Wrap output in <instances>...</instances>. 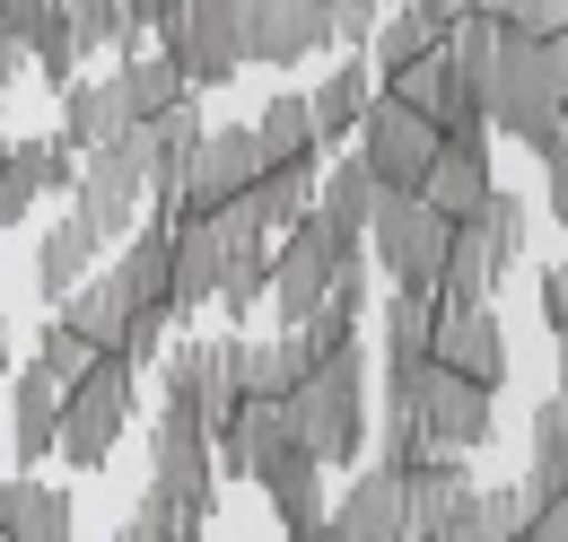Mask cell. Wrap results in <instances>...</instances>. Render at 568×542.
I'll list each match as a JSON object with an SVG mask.
<instances>
[{
  "instance_id": "cell-1",
  "label": "cell",
  "mask_w": 568,
  "mask_h": 542,
  "mask_svg": "<svg viewBox=\"0 0 568 542\" xmlns=\"http://www.w3.org/2000/svg\"><path fill=\"white\" fill-rule=\"evenodd\" d=\"M481 114H490V140H516L534 149L542 167L568 158V97L551 88V62H542V36H498V62L481 79Z\"/></svg>"
},
{
  "instance_id": "cell-2",
  "label": "cell",
  "mask_w": 568,
  "mask_h": 542,
  "mask_svg": "<svg viewBox=\"0 0 568 542\" xmlns=\"http://www.w3.org/2000/svg\"><path fill=\"white\" fill-rule=\"evenodd\" d=\"M525 245H534V202L498 184L473 219H455V237H446V271H437V298H446V307H481L498 280L525 263Z\"/></svg>"
},
{
  "instance_id": "cell-3",
  "label": "cell",
  "mask_w": 568,
  "mask_h": 542,
  "mask_svg": "<svg viewBox=\"0 0 568 542\" xmlns=\"http://www.w3.org/2000/svg\"><path fill=\"white\" fill-rule=\"evenodd\" d=\"M385 411H412L428 438L455 446V455H473V446L498 438V394L473 385V377H455L446 359H403V368H385Z\"/></svg>"
},
{
  "instance_id": "cell-4",
  "label": "cell",
  "mask_w": 568,
  "mask_h": 542,
  "mask_svg": "<svg viewBox=\"0 0 568 542\" xmlns=\"http://www.w3.org/2000/svg\"><path fill=\"white\" fill-rule=\"evenodd\" d=\"M288 420H297V438H306L324 464H358V455H367V359H358V341L324 350V359L297 377Z\"/></svg>"
},
{
  "instance_id": "cell-5",
  "label": "cell",
  "mask_w": 568,
  "mask_h": 542,
  "mask_svg": "<svg viewBox=\"0 0 568 542\" xmlns=\"http://www.w3.org/2000/svg\"><path fill=\"white\" fill-rule=\"evenodd\" d=\"M132 403H141V368L132 359H97L79 385H62V464L71 473H105L123 429H132Z\"/></svg>"
},
{
  "instance_id": "cell-6",
  "label": "cell",
  "mask_w": 568,
  "mask_h": 542,
  "mask_svg": "<svg viewBox=\"0 0 568 542\" xmlns=\"http://www.w3.org/2000/svg\"><path fill=\"white\" fill-rule=\"evenodd\" d=\"M358 245H367V237H342L324 210H306L297 228L272 237V298H263V307L281 315V333H297V324L324 315V289H333V271L351 263Z\"/></svg>"
},
{
  "instance_id": "cell-7",
  "label": "cell",
  "mask_w": 568,
  "mask_h": 542,
  "mask_svg": "<svg viewBox=\"0 0 568 542\" xmlns=\"http://www.w3.org/2000/svg\"><path fill=\"white\" fill-rule=\"evenodd\" d=\"M219 446L211 429H193V420H175V411H158V429H149V508H166V516H184V525H211L219 516Z\"/></svg>"
},
{
  "instance_id": "cell-8",
  "label": "cell",
  "mask_w": 568,
  "mask_h": 542,
  "mask_svg": "<svg viewBox=\"0 0 568 542\" xmlns=\"http://www.w3.org/2000/svg\"><path fill=\"white\" fill-rule=\"evenodd\" d=\"M158 53L184 70V88H227L245 70V0H175L158 18Z\"/></svg>"
},
{
  "instance_id": "cell-9",
  "label": "cell",
  "mask_w": 568,
  "mask_h": 542,
  "mask_svg": "<svg viewBox=\"0 0 568 542\" xmlns=\"http://www.w3.org/2000/svg\"><path fill=\"white\" fill-rule=\"evenodd\" d=\"M245 403V385H236V333L227 341H166V359H158V411H175V420H193V429H227Z\"/></svg>"
},
{
  "instance_id": "cell-10",
  "label": "cell",
  "mask_w": 568,
  "mask_h": 542,
  "mask_svg": "<svg viewBox=\"0 0 568 542\" xmlns=\"http://www.w3.org/2000/svg\"><path fill=\"white\" fill-rule=\"evenodd\" d=\"M71 210L105 237V245L141 228V210H149V132H141V123H132L123 140H105V149H88V158H79Z\"/></svg>"
},
{
  "instance_id": "cell-11",
  "label": "cell",
  "mask_w": 568,
  "mask_h": 542,
  "mask_svg": "<svg viewBox=\"0 0 568 542\" xmlns=\"http://www.w3.org/2000/svg\"><path fill=\"white\" fill-rule=\"evenodd\" d=\"M446 237H455V219H437L420 193H385V210L367 219V263L385 271L394 289H428V298H437Z\"/></svg>"
},
{
  "instance_id": "cell-12",
  "label": "cell",
  "mask_w": 568,
  "mask_h": 542,
  "mask_svg": "<svg viewBox=\"0 0 568 542\" xmlns=\"http://www.w3.org/2000/svg\"><path fill=\"white\" fill-rule=\"evenodd\" d=\"M272 158H263V140H254V123H211L202 132V149H193V175H184V202L193 219H219V210H236L245 193H254V175H263ZM166 210V219H175Z\"/></svg>"
},
{
  "instance_id": "cell-13",
  "label": "cell",
  "mask_w": 568,
  "mask_h": 542,
  "mask_svg": "<svg viewBox=\"0 0 568 542\" xmlns=\"http://www.w3.org/2000/svg\"><path fill=\"white\" fill-rule=\"evenodd\" d=\"M437 140H446V132H437L428 114H412L403 97H385V88H376V106H367V123H358V158L376 167V184H385V193H420Z\"/></svg>"
},
{
  "instance_id": "cell-14",
  "label": "cell",
  "mask_w": 568,
  "mask_h": 542,
  "mask_svg": "<svg viewBox=\"0 0 568 542\" xmlns=\"http://www.w3.org/2000/svg\"><path fill=\"white\" fill-rule=\"evenodd\" d=\"M333 44V9L324 0H245V62L297 70Z\"/></svg>"
},
{
  "instance_id": "cell-15",
  "label": "cell",
  "mask_w": 568,
  "mask_h": 542,
  "mask_svg": "<svg viewBox=\"0 0 568 542\" xmlns=\"http://www.w3.org/2000/svg\"><path fill=\"white\" fill-rule=\"evenodd\" d=\"M498 193V149H490V123L481 132H446L437 140V158H428V184L420 202L437 210V219H473V210Z\"/></svg>"
},
{
  "instance_id": "cell-16",
  "label": "cell",
  "mask_w": 568,
  "mask_h": 542,
  "mask_svg": "<svg viewBox=\"0 0 568 542\" xmlns=\"http://www.w3.org/2000/svg\"><path fill=\"white\" fill-rule=\"evenodd\" d=\"M376 88H385V97H403L412 114H428L437 132H481V123H490V114H481V97L464 88V70L446 62V44L420 53V62H403V70H385Z\"/></svg>"
},
{
  "instance_id": "cell-17",
  "label": "cell",
  "mask_w": 568,
  "mask_h": 542,
  "mask_svg": "<svg viewBox=\"0 0 568 542\" xmlns=\"http://www.w3.org/2000/svg\"><path fill=\"white\" fill-rule=\"evenodd\" d=\"M428 359H446L455 377H473V385H507V324H498V307L481 298V307H446L437 298V350Z\"/></svg>"
},
{
  "instance_id": "cell-18",
  "label": "cell",
  "mask_w": 568,
  "mask_h": 542,
  "mask_svg": "<svg viewBox=\"0 0 568 542\" xmlns=\"http://www.w3.org/2000/svg\"><path fill=\"white\" fill-rule=\"evenodd\" d=\"M333 525L351 542H412V481L394 464H358L351 490L333 499Z\"/></svg>"
},
{
  "instance_id": "cell-19",
  "label": "cell",
  "mask_w": 568,
  "mask_h": 542,
  "mask_svg": "<svg viewBox=\"0 0 568 542\" xmlns=\"http://www.w3.org/2000/svg\"><path fill=\"white\" fill-rule=\"evenodd\" d=\"M71 184H79V149L62 132L53 140H9V158H0V228H18L44 193H71Z\"/></svg>"
},
{
  "instance_id": "cell-20",
  "label": "cell",
  "mask_w": 568,
  "mask_h": 542,
  "mask_svg": "<svg viewBox=\"0 0 568 542\" xmlns=\"http://www.w3.org/2000/svg\"><path fill=\"white\" fill-rule=\"evenodd\" d=\"M114 280L132 289L141 315H166V324H175V219H141V228L123 237V254H114Z\"/></svg>"
},
{
  "instance_id": "cell-21",
  "label": "cell",
  "mask_w": 568,
  "mask_h": 542,
  "mask_svg": "<svg viewBox=\"0 0 568 542\" xmlns=\"http://www.w3.org/2000/svg\"><path fill=\"white\" fill-rule=\"evenodd\" d=\"M62 446V385L27 359V368H9V455H18V473L27 464H44Z\"/></svg>"
},
{
  "instance_id": "cell-22",
  "label": "cell",
  "mask_w": 568,
  "mask_h": 542,
  "mask_svg": "<svg viewBox=\"0 0 568 542\" xmlns=\"http://www.w3.org/2000/svg\"><path fill=\"white\" fill-rule=\"evenodd\" d=\"M412 481V542H455L464 534V516H473V490L481 481L464 473V455H437V464H420Z\"/></svg>"
},
{
  "instance_id": "cell-23",
  "label": "cell",
  "mask_w": 568,
  "mask_h": 542,
  "mask_svg": "<svg viewBox=\"0 0 568 542\" xmlns=\"http://www.w3.org/2000/svg\"><path fill=\"white\" fill-rule=\"evenodd\" d=\"M219 280H227V228L175 210V324L193 307H219Z\"/></svg>"
},
{
  "instance_id": "cell-24",
  "label": "cell",
  "mask_w": 568,
  "mask_h": 542,
  "mask_svg": "<svg viewBox=\"0 0 568 542\" xmlns=\"http://www.w3.org/2000/svg\"><path fill=\"white\" fill-rule=\"evenodd\" d=\"M0 534L9 542H79V516H71V490L36 473H9L0 481Z\"/></svg>"
},
{
  "instance_id": "cell-25",
  "label": "cell",
  "mask_w": 568,
  "mask_h": 542,
  "mask_svg": "<svg viewBox=\"0 0 568 542\" xmlns=\"http://www.w3.org/2000/svg\"><path fill=\"white\" fill-rule=\"evenodd\" d=\"M306 106H315V140H324V149H333V140H358L367 106H376V62H367V53L333 62L315 88H306Z\"/></svg>"
},
{
  "instance_id": "cell-26",
  "label": "cell",
  "mask_w": 568,
  "mask_h": 542,
  "mask_svg": "<svg viewBox=\"0 0 568 542\" xmlns=\"http://www.w3.org/2000/svg\"><path fill=\"white\" fill-rule=\"evenodd\" d=\"M123 132H132L123 79H71V88H62V140H71L79 158L105 149V140H123Z\"/></svg>"
},
{
  "instance_id": "cell-27",
  "label": "cell",
  "mask_w": 568,
  "mask_h": 542,
  "mask_svg": "<svg viewBox=\"0 0 568 542\" xmlns=\"http://www.w3.org/2000/svg\"><path fill=\"white\" fill-rule=\"evenodd\" d=\"M97 254H105V237H97L79 210H71V219H53V228H44V245H36V289H44V307H62L79 280L97 271Z\"/></svg>"
},
{
  "instance_id": "cell-28",
  "label": "cell",
  "mask_w": 568,
  "mask_h": 542,
  "mask_svg": "<svg viewBox=\"0 0 568 542\" xmlns=\"http://www.w3.org/2000/svg\"><path fill=\"white\" fill-rule=\"evenodd\" d=\"M306 368H315L306 333H272V341H245V333H236V385H245V394H263V403H288Z\"/></svg>"
},
{
  "instance_id": "cell-29",
  "label": "cell",
  "mask_w": 568,
  "mask_h": 542,
  "mask_svg": "<svg viewBox=\"0 0 568 542\" xmlns=\"http://www.w3.org/2000/svg\"><path fill=\"white\" fill-rule=\"evenodd\" d=\"M315 184H324V167L315 158H272L263 175H254V193H245V210L281 237V228H297L306 210H315Z\"/></svg>"
},
{
  "instance_id": "cell-30",
  "label": "cell",
  "mask_w": 568,
  "mask_h": 542,
  "mask_svg": "<svg viewBox=\"0 0 568 542\" xmlns=\"http://www.w3.org/2000/svg\"><path fill=\"white\" fill-rule=\"evenodd\" d=\"M315 210H324L342 237H367V219L385 210V184H376V167H367L358 149H351V158H333V167H324V184H315Z\"/></svg>"
},
{
  "instance_id": "cell-31",
  "label": "cell",
  "mask_w": 568,
  "mask_h": 542,
  "mask_svg": "<svg viewBox=\"0 0 568 542\" xmlns=\"http://www.w3.org/2000/svg\"><path fill=\"white\" fill-rule=\"evenodd\" d=\"M376 341H385V368L428 359V350H437V298H428V289H394V298H385V324H376Z\"/></svg>"
},
{
  "instance_id": "cell-32",
  "label": "cell",
  "mask_w": 568,
  "mask_h": 542,
  "mask_svg": "<svg viewBox=\"0 0 568 542\" xmlns=\"http://www.w3.org/2000/svg\"><path fill=\"white\" fill-rule=\"evenodd\" d=\"M525 499H568V403H534V464H525Z\"/></svg>"
},
{
  "instance_id": "cell-33",
  "label": "cell",
  "mask_w": 568,
  "mask_h": 542,
  "mask_svg": "<svg viewBox=\"0 0 568 542\" xmlns=\"http://www.w3.org/2000/svg\"><path fill=\"white\" fill-rule=\"evenodd\" d=\"M114 79H123L132 123H158L166 106H184V97H193V88H184V70L166 62V53H123V70H114Z\"/></svg>"
},
{
  "instance_id": "cell-34",
  "label": "cell",
  "mask_w": 568,
  "mask_h": 542,
  "mask_svg": "<svg viewBox=\"0 0 568 542\" xmlns=\"http://www.w3.org/2000/svg\"><path fill=\"white\" fill-rule=\"evenodd\" d=\"M254 140H263V158H324V140H315V106L281 88V97H263V114H254Z\"/></svg>"
},
{
  "instance_id": "cell-35",
  "label": "cell",
  "mask_w": 568,
  "mask_h": 542,
  "mask_svg": "<svg viewBox=\"0 0 568 542\" xmlns=\"http://www.w3.org/2000/svg\"><path fill=\"white\" fill-rule=\"evenodd\" d=\"M437 44H446V27L420 18L412 0H394V9H385V27H376V44H367V62H376V79H385V70L420 62V53H437Z\"/></svg>"
},
{
  "instance_id": "cell-36",
  "label": "cell",
  "mask_w": 568,
  "mask_h": 542,
  "mask_svg": "<svg viewBox=\"0 0 568 542\" xmlns=\"http://www.w3.org/2000/svg\"><path fill=\"white\" fill-rule=\"evenodd\" d=\"M525 516H534L525 481H498V490H473V516H464V534H455V542H516V534H525Z\"/></svg>"
},
{
  "instance_id": "cell-37",
  "label": "cell",
  "mask_w": 568,
  "mask_h": 542,
  "mask_svg": "<svg viewBox=\"0 0 568 542\" xmlns=\"http://www.w3.org/2000/svg\"><path fill=\"white\" fill-rule=\"evenodd\" d=\"M79 27V53H132V36H141V18H132V0H62Z\"/></svg>"
},
{
  "instance_id": "cell-38",
  "label": "cell",
  "mask_w": 568,
  "mask_h": 542,
  "mask_svg": "<svg viewBox=\"0 0 568 542\" xmlns=\"http://www.w3.org/2000/svg\"><path fill=\"white\" fill-rule=\"evenodd\" d=\"M272 499V516H281V542H324V525H333V508H324V473L288 481V490H263Z\"/></svg>"
},
{
  "instance_id": "cell-39",
  "label": "cell",
  "mask_w": 568,
  "mask_h": 542,
  "mask_svg": "<svg viewBox=\"0 0 568 542\" xmlns=\"http://www.w3.org/2000/svg\"><path fill=\"white\" fill-rule=\"evenodd\" d=\"M27 62L44 70V88H53V97H62V88L79 79V62H88V53H79V27H71V9H53V18L36 27V44H27Z\"/></svg>"
},
{
  "instance_id": "cell-40",
  "label": "cell",
  "mask_w": 568,
  "mask_h": 542,
  "mask_svg": "<svg viewBox=\"0 0 568 542\" xmlns=\"http://www.w3.org/2000/svg\"><path fill=\"white\" fill-rule=\"evenodd\" d=\"M437 455H455V446H437L412 411H385L376 420V464H394V473H420V464H437Z\"/></svg>"
},
{
  "instance_id": "cell-41",
  "label": "cell",
  "mask_w": 568,
  "mask_h": 542,
  "mask_svg": "<svg viewBox=\"0 0 568 542\" xmlns=\"http://www.w3.org/2000/svg\"><path fill=\"white\" fill-rule=\"evenodd\" d=\"M97 359H105V350H97V341H88V333H71V324H62V315H53V324H44V333H36V368H44V377H53V385H79V377H88V368H97Z\"/></svg>"
},
{
  "instance_id": "cell-42",
  "label": "cell",
  "mask_w": 568,
  "mask_h": 542,
  "mask_svg": "<svg viewBox=\"0 0 568 542\" xmlns=\"http://www.w3.org/2000/svg\"><path fill=\"white\" fill-rule=\"evenodd\" d=\"M324 9H333V44H342V53H367L394 0H324Z\"/></svg>"
},
{
  "instance_id": "cell-43",
  "label": "cell",
  "mask_w": 568,
  "mask_h": 542,
  "mask_svg": "<svg viewBox=\"0 0 568 542\" xmlns=\"http://www.w3.org/2000/svg\"><path fill=\"white\" fill-rule=\"evenodd\" d=\"M53 9H62V0H0V44H18V53H27V44H36V27H44Z\"/></svg>"
},
{
  "instance_id": "cell-44",
  "label": "cell",
  "mask_w": 568,
  "mask_h": 542,
  "mask_svg": "<svg viewBox=\"0 0 568 542\" xmlns=\"http://www.w3.org/2000/svg\"><path fill=\"white\" fill-rule=\"evenodd\" d=\"M516 542H568V499H534V516H525Z\"/></svg>"
},
{
  "instance_id": "cell-45",
  "label": "cell",
  "mask_w": 568,
  "mask_h": 542,
  "mask_svg": "<svg viewBox=\"0 0 568 542\" xmlns=\"http://www.w3.org/2000/svg\"><path fill=\"white\" fill-rule=\"evenodd\" d=\"M542 324H551V333L568 341V254L551 271H542Z\"/></svg>"
},
{
  "instance_id": "cell-46",
  "label": "cell",
  "mask_w": 568,
  "mask_h": 542,
  "mask_svg": "<svg viewBox=\"0 0 568 542\" xmlns=\"http://www.w3.org/2000/svg\"><path fill=\"white\" fill-rule=\"evenodd\" d=\"M542 219H560V228H568V158L542 167Z\"/></svg>"
},
{
  "instance_id": "cell-47",
  "label": "cell",
  "mask_w": 568,
  "mask_h": 542,
  "mask_svg": "<svg viewBox=\"0 0 568 542\" xmlns=\"http://www.w3.org/2000/svg\"><path fill=\"white\" fill-rule=\"evenodd\" d=\"M412 9H420V18H437V27H446V36H455V27H464V18H473V9H481V0H412Z\"/></svg>"
},
{
  "instance_id": "cell-48",
  "label": "cell",
  "mask_w": 568,
  "mask_h": 542,
  "mask_svg": "<svg viewBox=\"0 0 568 542\" xmlns=\"http://www.w3.org/2000/svg\"><path fill=\"white\" fill-rule=\"evenodd\" d=\"M542 62H551V88L568 97V27H551V36H542Z\"/></svg>"
},
{
  "instance_id": "cell-49",
  "label": "cell",
  "mask_w": 568,
  "mask_h": 542,
  "mask_svg": "<svg viewBox=\"0 0 568 542\" xmlns=\"http://www.w3.org/2000/svg\"><path fill=\"white\" fill-rule=\"evenodd\" d=\"M18 62H27V53H18V44H0V106H9V88H18Z\"/></svg>"
},
{
  "instance_id": "cell-50",
  "label": "cell",
  "mask_w": 568,
  "mask_h": 542,
  "mask_svg": "<svg viewBox=\"0 0 568 542\" xmlns=\"http://www.w3.org/2000/svg\"><path fill=\"white\" fill-rule=\"evenodd\" d=\"M166 9H175V0H132V18H141V27H158Z\"/></svg>"
},
{
  "instance_id": "cell-51",
  "label": "cell",
  "mask_w": 568,
  "mask_h": 542,
  "mask_svg": "<svg viewBox=\"0 0 568 542\" xmlns=\"http://www.w3.org/2000/svg\"><path fill=\"white\" fill-rule=\"evenodd\" d=\"M551 394H560V403H568V341H560V385H551Z\"/></svg>"
},
{
  "instance_id": "cell-52",
  "label": "cell",
  "mask_w": 568,
  "mask_h": 542,
  "mask_svg": "<svg viewBox=\"0 0 568 542\" xmlns=\"http://www.w3.org/2000/svg\"><path fill=\"white\" fill-rule=\"evenodd\" d=\"M0 394H9V333H0Z\"/></svg>"
},
{
  "instance_id": "cell-53",
  "label": "cell",
  "mask_w": 568,
  "mask_h": 542,
  "mask_svg": "<svg viewBox=\"0 0 568 542\" xmlns=\"http://www.w3.org/2000/svg\"><path fill=\"white\" fill-rule=\"evenodd\" d=\"M0 158H9V140H0Z\"/></svg>"
},
{
  "instance_id": "cell-54",
  "label": "cell",
  "mask_w": 568,
  "mask_h": 542,
  "mask_svg": "<svg viewBox=\"0 0 568 542\" xmlns=\"http://www.w3.org/2000/svg\"><path fill=\"white\" fill-rule=\"evenodd\" d=\"M0 542H9V534H0Z\"/></svg>"
}]
</instances>
